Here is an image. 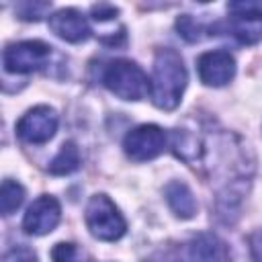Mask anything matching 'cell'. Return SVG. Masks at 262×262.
<instances>
[{"label":"cell","instance_id":"6da1fadb","mask_svg":"<svg viewBox=\"0 0 262 262\" xmlns=\"http://www.w3.org/2000/svg\"><path fill=\"white\" fill-rule=\"evenodd\" d=\"M188 72L176 49L164 47L156 51L154 72L149 80V98L162 111H174L184 94Z\"/></svg>","mask_w":262,"mask_h":262},{"label":"cell","instance_id":"7a4b0ae2","mask_svg":"<svg viewBox=\"0 0 262 262\" xmlns=\"http://www.w3.org/2000/svg\"><path fill=\"white\" fill-rule=\"evenodd\" d=\"M102 84L123 100H141L149 92L145 72L129 59H113L102 70Z\"/></svg>","mask_w":262,"mask_h":262},{"label":"cell","instance_id":"3957f363","mask_svg":"<svg viewBox=\"0 0 262 262\" xmlns=\"http://www.w3.org/2000/svg\"><path fill=\"white\" fill-rule=\"evenodd\" d=\"M86 225L90 233L102 242H115L123 237L127 223L115 203L106 194H94L90 196L86 205Z\"/></svg>","mask_w":262,"mask_h":262},{"label":"cell","instance_id":"277c9868","mask_svg":"<svg viewBox=\"0 0 262 262\" xmlns=\"http://www.w3.org/2000/svg\"><path fill=\"white\" fill-rule=\"evenodd\" d=\"M227 10L231 18L219 29L233 37L242 45H254L262 41V4L260 2H229Z\"/></svg>","mask_w":262,"mask_h":262},{"label":"cell","instance_id":"5b68a950","mask_svg":"<svg viewBox=\"0 0 262 262\" xmlns=\"http://www.w3.org/2000/svg\"><path fill=\"white\" fill-rule=\"evenodd\" d=\"M51 45L43 41H18L10 43L2 53L4 70L10 74H31L43 70L51 57Z\"/></svg>","mask_w":262,"mask_h":262},{"label":"cell","instance_id":"8992f818","mask_svg":"<svg viewBox=\"0 0 262 262\" xmlns=\"http://www.w3.org/2000/svg\"><path fill=\"white\" fill-rule=\"evenodd\" d=\"M166 131L158 125H139L131 129L123 139V149L133 162H147L158 158L166 147Z\"/></svg>","mask_w":262,"mask_h":262},{"label":"cell","instance_id":"52a82bcc","mask_svg":"<svg viewBox=\"0 0 262 262\" xmlns=\"http://www.w3.org/2000/svg\"><path fill=\"white\" fill-rule=\"evenodd\" d=\"M55 129H57V113L47 104L29 108L16 123V133L27 143H45L53 137Z\"/></svg>","mask_w":262,"mask_h":262},{"label":"cell","instance_id":"ba28073f","mask_svg":"<svg viewBox=\"0 0 262 262\" xmlns=\"http://www.w3.org/2000/svg\"><path fill=\"white\" fill-rule=\"evenodd\" d=\"M59 217H61V209L57 199L49 194H41L29 205L23 217V229L31 235H45L55 229V225L59 223Z\"/></svg>","mask_w":262,"mask_h":262},{"label":"cell","instance_id":"9c48e42d","mask_svg":"<svg viewBox=\"0 0 262 262\" xmlns=\"http://www.w3.org/2000/svg\"><path fill=\"white\" fill-rule=\"evenodd\" d=\"M199 78L207 86H225L235 76V59L225 49L207 51L196 61Z\"/></svg>","mask_w":262,"mask_h":262},{"label":"cell","instance_id":"30bf717a","mask_svg":"<svg viewBox=\"0 0 262 262\" xmlns=\"http://www.w3.org/2000/svg\"><path fill=\"white\" fill-rule=\"evenodd\" d=\"M49 27L59 39H63L68 43H82L90 37V25H88L86 16L76 8L55 10L49 16Z\"/></svg>","mask_w":262,"mask_h":262},{"label":"cell","instance_id":"8fae6325","mask_svg":"<svg viewBox=\"0 0 262 262\" xmlns=\"http://www.w3.org/2000/svg\"><path fill=\"white\" fill-rule=\"evenodd\" d=\"M170 262H219V246L215 235L199 233L182 244Z\"/></svg>","mask_w":262,"mask_h":262},{"label":"cell","instance_id":"7c38bea8","mask_svg":"<svg viewBox=\"0 0 262 262\" xmlns=\"http://www.w3.org/2000/svg\"><path fill=\"white\" fill-rule=\"evenodd\" d=\"M172 151L182 162L196 166V162H201L205 156V143L196 131L178 127L172 131Z\"/></svg>","mask_w":262,"mask_h":262},{"label":"cell","instance_id":"4fadbf2b","mask_svg":"<svg viewBox=\"0 0 262 262\" xmlns=\"http://www.w3.org/2000/svg\"><path fill=\"white\" fill-rule=\"evenodd\" d=\"M164 196H166V203L168 207L172 209V213L180 219H190L194 217L196 213V201L192 196V190L180 182V180H172L166 184L164 188Z\"/></svg>","mask_w":262,"mask_h":262},{"label":"cell","instance_id":"5bb4252c","mask_svg":"<svg viewBox=\"0 0 262 262\" xmlns=\"http://www.w3.org/2000/svg\"><path fill=\"white\" fill-rule=\"evenodd\" d=\"M80 149L74 141H66L59 151L55 154V158L49 162V172L55 174V176H66V174H72L80 168Z\"/></svg>","mask_w":262,"mask_h":262},{"label":"cell","instance_id":"9a60e30c","mask_svg":"<svg viewBox=\"0 0 262 262\" xmlns=\"http://www.w3.org/2000/svg\"><path fill=\"white\" fill-rule=\"evenodd\" d=\"M23 201H25V188L16 180L6 178L2 182V188H0V209H2V215L14 213L23 205Z\"/></svg>","mask_w":262,"mask_h":262},{"label":"cell","instance_id":"2e32d148","mask_svg":"<svg viewBox=\"0 0 262 262\" xmlns=\"http://www.w3.org/2000/svg\"><path fill=\"white\" fill-rule=\"evenodd\" d=\"M51 260L53 262H84V254L76 244L70 242H59L51 250Z\"/></svg>","mask_w":262,"mask_h":262},{"label":"cell","instance_id":"e0dca14e","mask_svg":"<svg viewBox=\"0 0 262 262\" xmlns=\"http://www.w3.org/2000/svg\"><path fill=\"white\" fill-rule=\"evenodd\" d=\"M176 29H178L180 37L186 39L188 43L201 41V37H203V35H201V33H203L201 23H196L190 14H182V16H178V20H176Z\"/></svg>","mask_w":262,"mask_h":262},{"label":"cell","instance_id":"ac0fdd59","mask_svg":"<svg viewBox=\"0 0 262 262\" xmlns=\"http://www.w3.org/2000/svg\"><path fill=\"white\" fill-rule=\"evenodd\" d=\"M51 8L49 2H20L16 4V14L23 20H39L45 16V12Z\"/></svg>","mask_w":262,"mask_h":262},{"label":"cell","instance_id":"d6986e66","mask_svg":"<svg viewBox=\"0 0 262 262\" xmlns=\"http://www.w3.org/2000/svg\"><path fill=\"white\" fill-rule=\"evenodd\" d=\"M248 248H250V256L252 262H262V227L254 229L248 237Z\"/></svg>","mask_w":262,"mask_h":262},{"label":"cell","instance_id":"ffe728a7","mask_svg":"<svg viewBox=\"0 0 262 262\" xmlns=\"http://www.w3.org/2000/svg\"><path fill=\"white\" fill-rule=\"evenodd\" d=\"M119 14V8H115L113 4H94L92 6V18L96 23H104V20H111Z\"/></svg>","mask_w":262,"mask_h":262},{"label":"cell","instance_id":"44dd1931","mask_svg":"<svg viewBox=\"0 0 262 262\" xmlns=\"http://www.w3.org/2000/svg\"><path fill=\"white\" fill-rule=\"evenodd\" d=\"M4 262H37V256H35V252H31L29 248L18 246V248H14V250H10V252L6 254Z\"/></svg>","mask_w":262,"mask_h":262},{"label":"cell","instance_id":"7402d4cb","mask_svg":"<svg viewBox=\"0 0 262 262\" xmlns=\"http://www.w3.org/2000/svg\"><path fill=\"white\" fill-rule=\"evenodd\" d=\"M145 262H170V260H166L164 256H160V254H156V256H151V258H147Z\"/></svg>","mask_w":262,"mask_h":262}]
</instances>
